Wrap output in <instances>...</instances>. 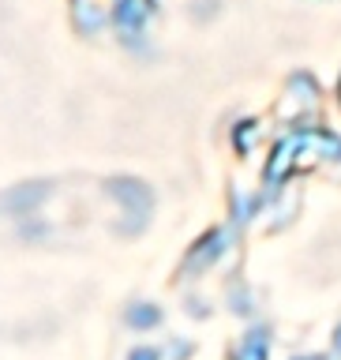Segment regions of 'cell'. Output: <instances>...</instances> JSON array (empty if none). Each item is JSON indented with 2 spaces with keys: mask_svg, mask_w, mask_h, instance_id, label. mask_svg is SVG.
Segmentation results:
<instances>
[{
  "mask_svg": "<svg viewBox=\"0 0 341 360\" xmlns=\"http://www.w3.org/2000/svg\"><path fill=\"white\" fill-rule=\"evenodd\" d=\"M109 191L117 195L120 210L131 214V233H135V229L146 221V214H150V191H146L139 180H112Z\"/></svg>",
  "mask_w": 341,
  "mask_h": 360,
  "instance_id": "1",
  "label": "cell"
},
{
  "mask_svg": "<svg viewBox=\"0 0 341 360\" xmlns=\"http://www.w3.org/2000/svg\"><path fill=\"white\" fill-rule=\"evenodd\" d=\"M124 4H128V0H72V19L83 30H98L101 22H109V19L117 22Z\"/></svg>",
  "mask_w": 341,
  "mask_h": 360,
  "instance_id": "2",
  "label": "cell"
},
{
  "mask_svg": "<svg viewBox=\"0 0 341 360\" xmlns=\"http://www.w3.org/2000/svg\"><path fill=\"white\" fill-rule=\"evenodd\" d=\"M225 248V233H210V236H202V240L191 248V255H188V274H199L202 270V263H214L218 259V252Z\"/></svg>",
  "mask_w": 341,
  "mask_h": 360,
  "instance_id": "3",
  "label": "cell"
},
{
  "mask_svg": "<svg viewBox=\"0 0 341 360\" xmlns=\"http://www.w3.org/2000/svg\"><path fill=\"white\" fill-rule=\"evenodd\" d=\"M266 353H270V330L266 326L247 330L240 338V345H236V360H266Z\"/></svg>",
  "mask_w": 341,
  "mask_h": 360,
  "instance_id": "4",
  "label": "cell"
},
{
  "mask_svg": "<svg viewBox=\"0 0 341 360\" xmlns=\"http://www.w3.org/2000/svg\"><path fill=\"white\" fill-rule=\"evenodd\" d=\"M162 323V311L154 304H131L128 308V326L131 330H150V326Z\"/></svg>",
  "mask_w": 341,
  "mask_h": 360,
  "instance_id": "5",
  "label": "cell"
},
{
  "mask_svg": "<svg viewBox=\"0 0 341 360\" xmlns=\"http://www.w3.org/2000/svg\"><path fill=\"white\" fill-rule=\"evenodd\" d=\"M128 360H157V353H154V349H135Z\"/></svg>",
  "mask_w": 341,
  "mask_h": 360,
  "instance_id": "6",
  "label": "cell"
},
{
  "mask_svg": "<svg viewBox=\"0 0 341 360\" xmlns=\"http://www.w3.org/2000/svg\"><path fill=\"white\" fill-rule=\"evenodd\" d=\"M304 360H319V356H304Z\"/></svg>",
  "mask_w": 341,
  "mask_h": 360,
  "instance_id": "7",
  "label": "cell"
}]
</instances>
